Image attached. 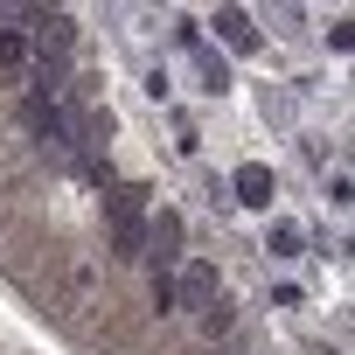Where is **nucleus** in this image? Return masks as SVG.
I'll return each mask as SVG.
<instances>
[{
  "instance_id": "1",
  "label": "nucleus",
  "mask_w": 355,
  "mask_h": 355,
  "mask_svg": "<svg viewBox=\"0 0 355 355\" xmlns=\"http://www.w3.org/2000/svg\"><path fill=\"white\" fill-rule=\"evenodd\" d=\"M105 223H112V258H146V202H139V189H105Z\"/></svg>"
},
{
  "instance_id": "2",
  "label": "nucleus",
  "mask_w": 355,
  "mask_h": 355,
  "mask_svg": "<svg viewBox=\"0 0 355 355\" xmlns=\"http://www.w3.org/2000/svg\"><path fill=\"white\" fill-rule=\"evenodd\" d=\"M21 125H28V139H42L49 153H77V125H70L63 98H35V91H28V105H21Z\"/></svg>"
},
{
  "instance_id": "3",
  "label": "nucleus",
  "mask_w": 355,
  "mask_h": 355,
  "mask_svg": "<svg viewBox=\"0 0 355 355\" xmlns=\"http://www.w3.org/2000/svg\"><path fill=\"white\" fill-rule=\"evenodd\" d=\"M182 237H189L182 209H160V216H146V265H153V272H174V265H182Z\"/></svg>"
},
{
  "instance_id": "4",
  "label": "nucleus",
  "mask_w": 355,
  "mask_h": 355,
  "mask_svg": "<svg viewBox=\"0 0 355 355\" xmlns=\"http://www.w3.org/2000/svg\"><path fill=\"white\" fill-rule=\"evenodd\" d=\"M223 300V286H216V265H202V258H189L182 272H174V306H216Z\"/></svg>"
},
{
  "instance_id": "5",
  "label": "nucleus",
  "mask_w": 355,
  "mask_h": 355,
  "mask_svg": "<svg viewBox=\"0 0 355 355\" xmlns=\"http://www.w3.org/2000/svg\"><path fill=\"white\" fill-rule=\"evenodd\" d=\"M209 28L223 35V49H230V56H258V28H251V15H244V8H216V15H209Z\"/></svg>"
},
{
  "instance_id": "6",
  "label": "nucleus",
  "mask_w": 355,
  "mask_h": 355,
  "mask_svg": "<svg viewBox=\"0 0 355 355\" xmlns=\"http://www.w3.org/2000/svg\"><path fill=\"white\" fill-rule=\"evenodd\" d=\"M265 258H272V265L306 258V230H300V223H286V216H272V223H265Z\"/></svg>"
},
{
  "instance_id": "7",
  "label": "nucleus",
  "mask_w": 355,
  "mask_h": 355,
  "mask_svg": "<svg viewBox=\"0 0 355 355\" xmlns=\"http://www.w3.org/2000/svg\"><path fill=\"white\" fill-rule=\"evenodd\" d=\"M223 189H237V202H251V209H272V174H265L258 160H244Z\"/></svg>"
},
{
  "instance_id": "8",
  "label": "nucleus",
  "mask_w": 355,
  "mask_h": 355,
  "mask_svg": "<svg viewBox=\"0 0 355 355\" xmlns=\"http://www.w3.org/2000/svg\"><path fill=\"white\" fill-rule=\"evenodd\" d=\"M0 70H28V35L15 28V8H0Z\"/></svg>"
},
{
  "instance_id": "9",
  "label": "nucleus",
  "mask_w": 355,
  "mask_h": 355,
  "mask_svg": "<svg viewBox=\"0 0 355 355\" xmlns=\"http://www.w3.org/2000/svg\"><path fill=\"white\" fill-rule=\"evenodd\" d=\"M196 77H202V91H209V98H223V91H230V63H223L216 49H196Z\"/></svg>"
},
{
  "instance_id": "10",
  "label": "nucleus",
  "mask_w": 355,
  "mask_h": 355,
  "mask_svg": "<svg viewBox=\"0 0 355 355\" xmlns=\"http://www.w3.org/2000/svg\"><path fill=\"white\" fill-rule=\"evenodd\" d=\"M196 320H202V341H223V334L237 327V306H230V300H216V306H202Z\"/></svg>"
},
{
  "instance_id": "11",
  "label": "nucleus",
  "mask_w": 355,
  "mask_h": 355,
  "mask_svg": "<svg viewBox=\"0 0 355 355\" xmlns=\"http://www.w3.org/2000/svg\"><path fill=\"white\" fill-rule=\"evenodd\" d=\"M146 293H153V306H160V313H174V272H153V279H146Z\"/></svg>"
},
{
  "instance_id": "12",
  "label": "nucleus",
  "mask_w": 355,
  "mask_h": 355,
  "mask_svg": "<svg viewBox=\"0 0 355 355\" xmlns=\"http://www.w3.org/2000/svg\"><path fill=\"white\" fill-rule=\"evenodd\" d=\"M167 91H174V77H167V63H153L146 70V98H167Z\"/></svg>"
},
{
  "instance_id": "13",
  "label": "nucleus",
  "mask_w": 355,
  "mask_h": 355,
  "mask_svg": "<svg viewBox=\"0 0 355 355\" xmlns=\"http://www.w3.org/2000/svg\"><path fill=\"white\" fill-rule=\"evenodd\" d=\"M272 306H279V313H293V306H300V286H286V279H279V286H272Z\"/></svg>"
}]
</instances>
